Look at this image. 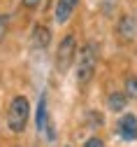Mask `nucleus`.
Instances as JSON below:
<instances>
[{
    "mask_svg": "<svg viewBox=\"0 0 137 147\" xmlns=\"http://www.w3.org/2000/svg\"><path fill=\"white\" fill-rule=\"evenodd\" d=\"M28 117H30V103L26 96H16L12 103H9V110H7V126L9 131L14 133H21L26 124H28Z\"/></svg>",
    "mask_w": 137,
    "mask_h": 147,
    "instance_id": "obj_1",
    "label": "nucleus"
},
{
    "mask_svg": "<svg viewBox=\"0 0 137 147\" xmlns=\"http://www.w3.org/2000/svg\"><path fill=\"white\" fill-rule=\"evenodd\" d=\"M95 63H98V49H95V45H86L79 54V63H77V82L82 86L91 82L93 72H95Z\"/></svg>",
    "mask_w": 137,
    "mask_h": 147,
    "instance_id": "obj_2",
    "label": "nucleus"
},
{
    "mask_svg": "<svg viewBox=\"0 0 137 147\" xmlns=\"http://www.w3.org/2000/svg\"><path fill=\"white\" fill-rule=\"evenodd\" d=\"M74 54H77V40H74V35H65V38L61 40V45H58V49H56V65H58L61 72H67L72 68Z\"/></svg>",
    "mask_w": 137,
    "mask_h": 147,
    "instance_id": "obj_3",
    "label": "nucleus"
},
{
    "mask_svg": "<svg viewBox=\"0 0 137 147\" xmlns=\"http://www.w3.org/2000/svg\"><path fill=\"white\" fill-rule=\"evenodd\" d=\"M119 133L123 140H135L137 138V117L135 115H123L119 119Z\"/></svg>",
    "mask_w": 137,
    "mask_h": 147,
    "instance_id": "obj_4",
    "label": "nucleus"
},
{
    "mask_svg": "<svg viewBox=\"0 0 137 147\" xmlns=\"http://www.w3.org/2000/svg\"><path fill=\"white\" fill-rule=\"evenodd\" d=\"M77 5H79V0H58L56 3V21L58 24H65L70 16H72V12L77 9Z\"/></svg>",
    "mask_w": 137,
    "mask_h": 147,
    "instance_id": "obj_5",
    "label": "nucleus"
},
{
    "mask_svg": "<svg viewBox=\"0 0 137 147\" xmlns=\"http://www.w3.org/2000/svg\"><path fill=\"white\" fill-rule=\"evenodd\" d=\"M49 40H51L49 30H47L44 26H35V30H33V45H35L37 49H47V47H49Z\"/></svg>",
    "mask_w": 137,
    "mask_h": 147,
    "instance_id": "obj_6",
    "label": "nucleus"
},
{
    "mask_svg": "<svg viewBox=\"0 0 137 147\" xmlns=\"http://www.w3.org/2000/svg\"><path fill=\"white\" fill-rule=\"evenodd\" d=\"M119 33H121L123 40H132L135 38V19H132V16H123V19H121Z\"/></svg>",
    "mask_w": 137,
    "mask_h": 147,
    "instance_id": "obj_7",
    "label": "nucleus"
},
{
    "mask_svg": "<svg viewBox=\"0 0 137 147\" xmlns=\"http://www.w3.org/2000/svg\"><path fill=\"white\" fill-rule=\"evenodd\" d=\"M35 124L40 131H44V126H47V98L40 96V105H37V117H35Z\"/></svg>",
    "mask_w": 137,
    "mask_h": 147,
    "instance_id": "obj_8",
    "label": "nucleus"
},
{
    "mask_svg": "<svg viewBox=\"0 0 137 147\" xmlns=\"http://www.w3.org/2000/svg\"><path fill=\"white\" fill-rule=\"evenodd\" d=\"M107 105H109V110H114V112H121V110L126 107V94H109L107 96Z\"/></svg>",
    "mask_w": 137,
    "mask_h": 147,
    "instance_id": "obj_9",
    "label": "nucleus"
},
{
    "mask_svg": "<svg viewBox=\"0 0 137 147\" xmlns=\"http://www.w3.org/2000/svg\"><path fill=\"white\" fill-rule=\"evenodd\" d=\"M126 94L130 98H137V77H128L126 80Z\"/></svg>",
    "mask_w": 137,
    "mask_h": 147,
    "instance_id": "obj_10",
    "label": "nucleus"
},
{
    "mask_svg": "<svg viewBox=\"0 0 137 147\" xmlns=\"http://www.w3.org/2000/svg\"><path fill=\"white\" fill-rule=\"evenodd\" d=\"M5 35H7V16L0 14V42L5 40Z\"/></svg>",
    "mask_w": 137,
    "mask_h": 147,
    "instance_id": "obj_11",
    "label": "nucleus"
},
{
    "mask_svg": "<svg viewBox=\"0 0 137 147\" xmlns=\"http://www.w3.org/2000/svg\"><path fill=\"white\" fill-rule=\"evenodd\" d=\"M84 147H105V142H102L100 138H88V140L84 142Z\"/></svg>",
    "mask_w": 137,
    "mask_h": 147,
    "instance_id": "obj_12",
    "label": "nucleus"
},
{
    "mask_svg": "<svg viewBox=\"0 0 137 147\" xmlns=\"http://www.w3.org/2000/svg\"><path fill=\"white\" fill-rule=\"evenodd\" d=\"M40 3H42V0H23V5H26V7H30V9H35Z\"/></svg>",
    "mask_w": 137,
    "mask_h": 147,
    "instance_id": "obj_13",
    "label": "nucleus"
}]
</instances>
